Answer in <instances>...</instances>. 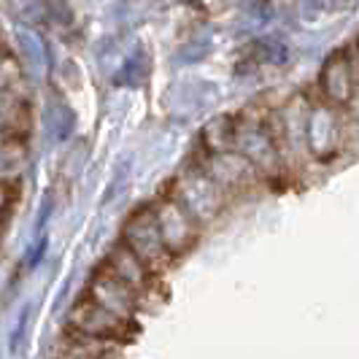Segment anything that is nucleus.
I'll use <instances>...</instances> for the list:
<instances>
[{"instance_id": "obj_6", "label": "nucleus", "mask_w": 359, "mask_h": 359, "mask_svg": "<svg viewBox=\"0 0 359 359\" xmlns=\"http://www.w3.org/2000/svg\"><path fill=\"white\" fill-rule=\"evenodd\" d=\"M322 87L335 103H343L354 90V62H348V68H346L343 54H335L322 73Z\"/></svg>"}, {"instance_id": "obj_2", "label": "nucleus", "mask_w": 359, "mask_h": 359, "mask_svg": "<svg viewBox=\"0 0 359 359\" xmlns=\"http://www.w3.org/2000/svg\"><path fill=\"white\" fill-rule=\"evenodd\" d=\"M71 330H79L84 335H95V338H103L111 343H125L130 335L138 332V324L133 319H119L114 316L111 311L100 308L92 297L79 300L71 311Z\"/></svg>"}, {"instance_id": "obj_4", "label": "nucleus", "mask_w": 359, "mask_h": 359, "mask_svg": "<svg viewBox=\"0 0 359 359\" xmlns=\"http://www.w3.org/2000/svg\"><path fill=\"white\" fill-rule=\"evenodd\" d=\"M151 214H154L157 230H160V238L168 252L181 254L192 246V235H195L192 216H189V211L181 205L179 200H162L160 208L151 211Z\"/></svg>"}, {"instance_id": "obj_5", "label": "nucleus", "mask_w": 359, "mask_h": 359, "mask_svg": "<svg viewBox=\"0 0 359 359\" xmlns=\"http://www.w3.org/2000/svg\"><path fill=\"white\" fill-rule=\"evenodd\" d=\"M106 265L114 270V273H116L122 281H125L127 287L135 289L138 294H146V292H149V287H151V273L141 265V259L130 252L125 243H119L114 252L108 254Z\"/></svg>"}, {"instance_id": "obj_1", "label": "nucleus", "mask_w": 359, "mask_h": 359, "mask_svg": "<svg viewBox=\"0 0 359 359\" xmlns=\"http://www.w3.org/2000/svg\"><path fill=\"white\" fill-rule=\"evenodd\" d=\"M122 243L141 259V265H144L151 276L162 273V270L170 265V259H173V254L168 252L165 243H162L151 208H141V211H135V214L127 219Z\"/></svg>"}, {"instance_id": "obj_3", "label": "nucleus", "mask_w": 359, "mask_h": 359, "mask_svg": "<svg viewBox=\"0 0 359 359\" xmlns=\"http://www.w3.org/2000/svg\"><path fill=\"white\" fill-rule=\"evenodd\" d=\"M87 297H92L97 306L111 311V313L119 316V319H133L135 308L141 303V294L133 287H127L125 281L108 268L106 262H103V268L92 276Z\"/></svg>"}]
</instances>
